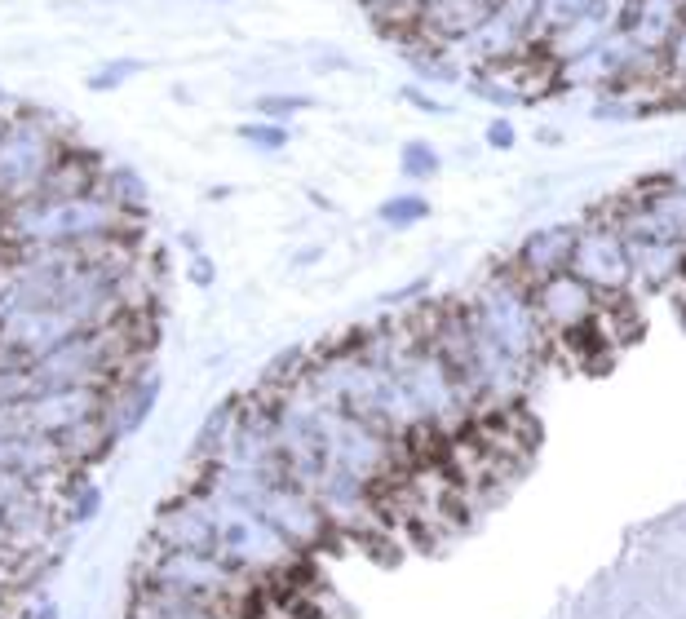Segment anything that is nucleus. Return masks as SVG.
<instances>
[{
  "mask_svg": "<svg viewBox=\"0 0 686 619\" xmlns=\"http://www.w3.org/2000/svg\"><path fill=\"white\" fill-rule=\"evenodd\" d=\"M115 235H134V217L106 191L67 195V200H23L5 212L0 243L5 248H85Z\"/></svg>",
  "mask_w": 686,
  "mask_h": 619,
  "instance_id": "f257e3e1",
  "label": "nucleus"
},
{
  "mask_svg": "<svg viewBox=\"0 0 686 619\" xmlns=\"http://www.w3.org/2000/svg\"><path fill=\"white\" fill-rule=\"evenodd\" d=\"M465 301H470V310L479 314L482 328L505 345L518 363H527L532 372L553 354V345L558 341L549 337L545 319H541V310H536L532 283L518 275L510 261H501Z\"/></svg>",
  "mask_w": 686,
  "mask_h": 619,
  "instance_id": "f03ea898",
  "label": "nucleus"
},
{
  "mask_svg": "<svg viewBox=\"0 0 686 619\" xmlns=\"http://www.w3.org/2000/svg\"><path fill=\"white\" fill-rule=\"evenodd\" d=\"M213 553L244 575H257V580H279L283 571H293L306 557L302 549H293L257 509L231 505L222 496H217V545H213Z\"/></svg>",
  "mask_w": 686,
  "mask_h": 619,
  "instance_id": "7ed1b4c3",
  "label": "nucleus"
},
{
  "mask_svg": "<svg viewBox=\"0 0 686 619\" xmlns=\"http://www.w3.org/2000/svg\"><path fill=\"white\" fill-rule=\"evenodd\" d=\"M58 155H63V142L40 115L5 120L0 124V204L14 208L32 200Z\"/></svg>",
  "mask_w": 686,
  "mask_h": 619,
  "instance_id": "20e7f679",
  "label": "nucleus"
},
{
  "mask_svg": "<svg viewBox=\"0 0 686 619\" xmlns=\"http://www.w3.org/2000/svg\"><path fill=\"white\" fill-rule=\"evenodd\" d=\"M572 275H581L602 301L607 297H633V266H629V243L616 231V221L598 208L581 221L576 252H572Z\"/></svg>",
  "mask_w": 686,
  "mask_h": 619,
  "instance_id": "39448f33",
  "label": "nucleus"
},
{
  "mask_svg": "<svg viewBox=\"0 0 686 619\" xmlns=\"http://www.w3.org/2000/svg\"><path fill=\"white\" fill-rule=\"evenodd\" d=\"M257 514L266 517L293 549H302V553H319L323 545L342 540V531L333 526V517L323 514V505H319L310 491H302L297 482H274Z\"/></svg>",
  "mask_w": 686,
  "mask_h": 619,
  "instance_id": "423d86ee",
  "label": "nucleus"
},
{
  "mask_svg": "<svg viewBox=\"0 0 686 619\" xmlns=\"http://www.w3.org/2000/svg\"><path fill=\"white\" fill-rule=\"evenodd\" d=\"M146 545L155 549H213L217 545V496L204 486H182L160 505Z\"/></svg>",
  "mask_w": 686,
  "mask_h": 619,
  "instance_id": "0eeeda50",
  "label": "nucleus"
},
{
  "mask_svg": "<svg viewBox=\"0 0 686 619\" xmlns=\"http://www.w3.org/2000/svg\"><path fill=\"white\" fill-rule=\"evenodd\" d=\"M532 297H536V310H541V319H545L553 341H567V337H576L584 328H593L598 314H602V297L581 275H572V270L541 279L532 288Z\"/></svg>",
  "mask_w": 686,
  "mask_h": 619,
  "instance_id": "6e6552de",
  "label": "nucleus"
},
{
  "mask_svg": "<svg viewBox=\"0 0 686 619\" xmlns=\"http://www.w3.org/2000/svg\"><path fill=\"white\" fill-rule=\"evenodd\" d=\"M576 235H581V221H549V226H536V231H527V240L518 243L510 266L536 288L541 279L572 270Z\"/></svg>",
  "mask_w": 686,
  "mask_h": 619,
  "instance_id": "1a4fd4ad",
  "label": "nucleus"
},
{
  "mask_svg": "<svg viewBox=\"0 0 686 619\" xmlns=\"http://www.w3.org/2000/svg\"><path fill=\"white\" fill-rule=\"evenodd\" d=\"M682 23H686V0H633L624 32L633 35V44L660 67L664 49L673 44V35L682 32Z\"/></svg>",
  "mask_w": 686,
  "mask_h": 619,
  "instance_id": "9d476101",
  "label": "nucleus"
},
{
  "mask_svg": "<svg viewBox=\"0 0 686 619\" xmlns=\"http://www.w3.org/2000/svg\"><path fill=\"white\" fill-rule=\"evenodd\" d=\"M160 385H164V380H160V372H151V368H137V372H129L124 380L111 385L106 420H111L115 438H129V434H137V429L151 420L155 403H160Z\"/></svg>",
  "mask_w": 686,
  "mask_h": 619,
  "instance_id": "9b49d317",
  "label": "nucleus"
},
{
  "mask_svg": "<svg viewBox=\"0 0 686 619\" xmlns=\"http://www.w3.org/2000/svg\"><path fill=\"white\" fill-rule=\"evenodd\" d=\"M629 243V266H633V288H673L686 279V243H660V240H624Z\"/></svg>",
  "mask_w": 686,
  "mask_h": 619,
  "instance_id": "f8f14e48",
  "label": "nucleus"
},
{
  "mask_svg": "<svg viewBox=\"0 0 686 619\" xmlns=\"http://www.w3.org/2000/svg\"><path fill=\"white\" fill-rule=\"evenodd\" d=\"M124 619H240L222 606H204V602H191V597H177V593H160V588L134 585V597L124 606Z\"/></svg>",
  "mask_w": 686,
  "mask_h": 619,
  "instance_id": "ddd939ff",
  "label": "nucleus"
},
{
  "mask_svg": "<svg viewBox=\"0 0 686 619\" xmlns=\"http://www.w3.org/2000/svg\"><path fill=\"white\" fill-rule=\"evenodd\" d=\"M403 58H408L416 84H425V89H430V84H465V75H470L465 58H461L456 49H443V44L416 40L412 49H403Z\"/></svg>",
  "mask_w": 686,
  "mask_h": 619,
  "instance_id": "4468645a",
  "label": "nucleus"
},
{
  "mask_svg": "<svg viewBox=\"0 0 686 619\" xmlns=\"http://www.w3.org/2000/svg\"><path fill=\"white\" fill-rule=\"evenodd\" d=\"M240 408H244V398H226V403H217V408L208 412V420L200 425V434H195V451H191L195 465H217V456L226 451L231 429H235V420H240Z\"/></svg>",
  "mask_w": 686,
  "mask_h": 619,
  "instance_id": "2eb2a0df",
  "label": "nucleus"
},
{
  "mask_svg": "<svg viewBox=\"0 0 686 619\" xmlns=\"http://www.w3.org/2000/svg\"><path fill=\"white\" fill-rule=\"evenodd\" d=\"M642 115H647V89H602L589 106V120L598 124H629Z\"/></svg>",
  "mask_w": 686,
  "mask_h": 619,
  "instance_id": "dca6fc26",
  "label": "nucleus"
},
{
  "mask_svg": "<svg viewBox=\"0 0 686 619\" xmlns=\"http://www.w3.org/2000/svg\"><path fill=\"white\" fill-rule=\"evenodd\" d=\"M103 500H106L103 486L94 478H85V469H80V474L63 486V514L58 517H63L67 526H89V522L98 517V509H103Z\"/></svg>",
  "mask_w": 686,
  "mask_h": 619,
  "instance_id": "f3484780",
  "label": "nucleus"
},
{
  "mask_svg": "<svg viewBox=\"0 0 686 619\" xmlns=\"http://www.w3.org/2000/svg\"><path fill=\"white\" fill-rule=\"evenodd\" d=\"M465 89L479 98V103H492V106H522L527 103V89L505 80V71H470L465 75Z\"/></svg>",
  "mask_w": 686,
  "mask_h": 619,
  "instance_id": "a211bd4d",
  "label": "nucleus"
},
{
  "mask_svg": "<svg viewBox=\"0 0 686 619\" xmlns=\"http://www.w3.org/2000/svg\"><path fill=\"white\" fill-rule=\"evenodd\" d=\"M399 172L408 182H434L443 172V155L430 138H408L399 146Z\"/></svg>",
  "mask_w": 686,
  "mask_h": 619,
  "instance_id": "6ab92c4d",
  "label": "nucleus"
},
{
  "mask_svg": "<svg viewBox=\"0 0 686 619\" xmlns=\"http://www.w3.org/2000/svg\"><path fill=\"white\" fill-rule=\"evenodd\" d=\"M377 217H381V226H390V231H408V226H421L430 217V200L416 195V191H403V195H390L377 208Z\"/></svg>",
  "mask_w": 686,
  "mask_h": 619,
  "instance_id": "aec40b11",
  "label": "nucleus"
},
{
  "mask_svg": "<svg viewBox=\"0 0 686 619\" xmlns=\"http://www.w3.org/2000/svg\"><path fill=\"white\" fill-rule=\"evenodd\" d=\"M593 0H541V18H536V32H541V49H545L553 35H562Z\"/></svg>",
  "mask_w": 686,
  "mask_h": 619,
  "instance_id": "412c9836",
  "label": "nucleus"
},
{
  "mask_svg": "<svg viewBox=\"0 0 686 619\" xmlns=\"http://www.w3.org/2000/svg\"><path fill=\"white\" fill-rule=\"evenodd\" d=\"M103 191L115 200V204L124 208L129 217H137L142 208H146V182L137 177L134 169H111L103 172Z\"/></svg>",
  "mask_w": 686,
  "mask_h": 619,
  "instance_id": "4be33fe9",
  "label": "nucleus"
},
{
  "mask_svg": "<svg viewBox=\"0 0 686 619\" xmlns=\"http://www.w3.org/2000/svg\"><path fill=\"white\" fill-rule=\"evenodd\" d=\"M373 18H377L381 27H390V32H416V14H421V5L425 0H359Z\"/></svg>",
  "mask_w": 686,
  "mask_h": 619,
  "instance_id": "5701e85b",
  "label": "nucleus"
},
{
  "mask_svg": "<svg viewBox=\"0 0 686 619\" xmlns=\"http://www.w3.org/2000/svg\"><path fill=\"white\" fill-rule=\"evenodd\" d=\"M240 142L244 146H253V151H262V155H279L283 146H288V124H279V120H248V124H240Z\"/></svg>",
  "mask_w": 686,
  "mask_h": 619,
  "instance_id": "b1692460",
  "label": "nucleus"
},
{
  "mask_svg": "<svg viewBox=\"0 0 686 619\" xmlns=\"http://www.w3.org/2000/svg\"><path fill=\"white\" fill-rule=\"evenodd\" d=\"M660 93H686V23L660 58Z\"/></svg>",
  "mask_w": 686,
  "mask_h": 619,
  "instance_id": "393cba45",
  "label": "nucleus"
},
{
  "mask_svg": "<svg viewBox=\"0 0 686 619\" xmlns=\"http://www.w3.org/2000/svg\"><path fill=\"white\" fill-rule=\"evenodd\" d=\"M253 106H257V115H262V120H279V124H288L293 115L310 111L314 98H306V93H262Z\"/></svg>",
  "mask_w": 686,
  "mask_h": 619,
  "instance_id": "a878e982",
  "label": "nucleus"
},
{
  "mask_svg": "<svg viewBox=\"0 0 686 619\" xmlns=\"http://www.w3.org/2000/svg\"><path fill=\"white\" fill-rule=\"evenodd\" d=\"M137 71H142V63H137V58H106L103 67L94 71V75H89L85 84H89L94 93H111V89H120V84H129V80H134Z\"/></svg>",
  "mask_w": 686,
  "mask_h": 619,
  "instance_id": "bb28decb",
  "label": "nucleus"
},
{
  "mask_svg": "<svg viewBox=\"0 0 686 619\" xmlns=\"http://www.w3.org/2000/svg\"><path fill=\"white\" fill-rule=\"evenodd\" d=\"M482 142H487L492 151H514L518 146V124L510 120V115H492V120H487V129H482Z\"/></svg>",
  "mask_w": 686,
  "mask_h": 619,
  "instance_id": "cd10ccee",
  "label": "nucleus"
},
{
  "mask_svg": "<svg viewBox=\"0 0 686 619\" xmlns=\"http://www.w3.org/2000/svg\"><path fill=\"white\" fill-rule=\"evenodd\" d=\"M399 98H403V103H408L412 111H421V115H447V106L439 103V98H434V93H430L425 84H416V80L399 89Z\"/></svg>",
  "mask_w": 686,
  "mask_h": 619,
  "instance_id": "c85d7f7f",
  "label": "nucleus"
},
{
  "mask_svg": "<svg viewBox=\"0 0 686 619\" xmlns=\"http://www.w3.org/2000/svg\"><path fill=\"white\" fill-rule=\"evenodd\" d=\"M186 275H191V283H195V288H208V283L217 279V266L208 261L204 252H191V266H186Z\"/></svg>",
  "mask_w": 686,
  "mask_h": 619,
  "instance_id": "c756f323",
  "label": "nucleus"
},
{
  "mask_svg": "<svg viewBox=\"0 0 686 619\" xmlns=\"http://www.w3.org/2000/svg\"><path fill=\"white\" fill-rule=\"evenodd\" d=\"M27 619H63V606L45 597V602H35V606H32V615H27Z\"/></svg>",
  "mask_w": 686,
  "mask_h": 619,
  "instance_id": "7c9ffc66",
  "label": "nucleus"
},
{
  "mask_svg": "<svg viewBox=\"0 0 686 619\" xmlns=\"http://www.w3.org/2000/svg\"><path fill=\"white\" fill-rule=\"evenodd\" d=\"M673 177H678V182H682V186H686V160H682V164H678V169H673Z\"/></svg>",
  "mask_w": 686,
  "mask_h": 619,
  "instance_id": "2f4dec72",
  "label": "nucleus"
},
{
  "mask_svg": "<svg viewBox=\"0 0 686 619\" xmlns=\"http://www.w3.org/2000/svg\"><path fill=\"white\" fill-rule=\"evenodd\" d=\"M0 106H5V93H0Z\"/></svg>",
  "mask_w": 686,
  "mask_h": 619,
  "instance_id": "473e14b6",
  "label": "nucleus"
}]
</instances>
